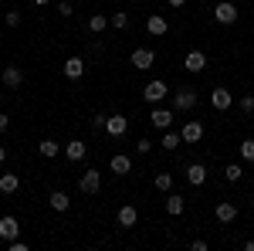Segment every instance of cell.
<instances>
[{
	"label": "cell",
	"instance_id": "obj_34",
	"mask_svg": "<svg viewBox=\"0 0 254 251\" xmlns=\"http://www.w3.org/2000/svg\"><path fill=\"white\" fill-rule=\"evenodd\" d=\"M241 112H244V116H251V112H254V95H244V98H241Z\"/></svg>",
	"mask_w": 254,
	"mask_h": 251
},
{
	"label": "cell",
	"instance_id": "obj_41",
	"mask_svg": "<svg viewBox=\"0 0 254 251\" xmlns=\"http://www.w3.org/2000/svg\"><path fill=\"white\" fill-rule=\"evenodd\" d=\"M31 3H34V7H44V3H51V0H31Z\"/></svg>",
	"mask_w": 254,
	"mask_h": 251
},
{
	"label": "cell",
	"instance_id": "obj_20",
	"mask_svg": "<svg viewBox=\"0 0 254 251\" xmlns=\"http://www.w3.org/2000/svg\"><path fill=\"white\" fill-rule=\"evenodd\" d=\"M149 122H153L156 129H170V126H173V109H153Z\"/></svg>",
	"mask_w": 254,
	"mask_h": 251
},
{
	"label": "cell",
	"instance_id": "obj_30",
	"mask_svg": "<svg viewBox=\"0 0 254 251\" xmlns=\"http://www.w3.org/2000/svg\"><path fill=\"white\" fill-rule=\"evenodd\" d=\"M136 153L139 156H149V153H153V143H149L146 136H142V139H136Z\"/></svg>",
	"mask_w": 254,
	"mask_h": 251
},
{
	"label": "cell",
	"instance_id": "obj_25",
	"mask_svg": "<svg viewBox=\"0 0 254 251\" xmlns=\"http://www.w3.org/2000/svg\"><path fill=\"white\" fill-rule=\"evenodd\" d=\"M105 27H112L105 14H92L88 17V34H105Z\"/></svg>",
	"mask_w": 254,
	"mask_h": 251
},
{
	"label": "cell",
	"instance_id": "obj_8",
	"mask_svg": "<svg viewBox=\"0 0 254 251\" xmlns=\"http://www.w3.org/2000/svg\"><path fill=\"white\" fill-rule=\"evenodd\" d=\"M88 156V146H85V139H71V143H64V160H71V163H81Z\"/></svg>",
	"mask_w": 254,
	"mask_h": 251
},
{
	"label": "cell",
	"instance_id": "obj_15",
	"mask_svg": "<svg viewBox=\"0 0 254 251\" xmlns=\"http://www.w3.org/2000/svg\"><path fill=\"white\" fill-rule=\"evenodd\" d=\"M146 31H149L153 38H163V34L170 31V24H166L163 14H149V17H146Z\"/></svg>",
	"mask_w": 254,
	"mask_h": 251
},
{
	"label": "cell",
	"instance_id": "obj_29",
	"mask_svg": "<svg viewBox=\"0 0 254 251\" xmlns=\"http://www.w3.org/2000/svg\"><path fill=\"white\" fill-rule=\"evenodd\" d=\"M109 24H112L116 31H126V27H129V14H126V10H116V14L109 17Z\"/></svg>",
	"mask_w": 254,
	"mask_h": 251
},
{
	"label": "cell",
	"instance_id": "obj_38",
	"mask_svg": "<svg viewBox=\"0 0 254 251\" xmlns=\"http://www.w3.org/2000/svg\"><path fill=\"white\" fill-rule=\"evenodd\" d=\"M3 160H7V146H0V167H3Z\"/></svg>",
	"mask_w": 254,
	"mask_h": 251
},
{
	"label": "cell",
	"instance_id": "obj_26",
	"mask_svg": "<svg viewBox=\"0 0 254 251\" xmlns=\"http://www.w3.org/2000/svg\"><path fill=\"white\" fill-rule=\"evenodd\" d=\"M241 176H244V167H241V163H227V167H224V180H227V183H237Z\"/></svg>",
	"mask_w": 254,
	"mask_h": 251
},
{
	"label": "cell",
	"instance_id": "obj_1",
	"mask_svg": "<svg viewBox=\"0 0 254 251\" xmlns=\"http://www.w3.org/2000/svg\"><path fill=\"white\" fill-rule=\"evenodd\" d=\"M196 102H200V92H196L193 85H180L173 92V109L176 112H193Z\"/></svg>",
	"mask_w": 254,
	"mask_h": 251
},
{
	"label": "cell",
	"instance_id": "obj_10",
	"mask_svg": "<svg viewBox=\"0 0 254 251\" xmlns=\"http://www.w3.org/2000/svg\"><path fill=\"white\" fill-rule=\"evenodd\" d=\"M210 105H214L217 112H227V109L234 105V95H231L227 88H214V92H210Z\"/></svg>",
	"mask_w": 254,
	"mask_h": 251
},
{
	"label": "cell",
	"instance_id": "obj_27",
	"mask_svg": "<svg viewBox=\"0 0 254 251\" xmlns=\"http://www.w3.org/2000/svg\"><path fill=\"white\" fill-rule=\"evenodd\" d=\"M153 183H156V190L170 193V190H173V173H166V170H163V173H156V180H153Z\"/></svg>",
	"mask_w": 254,
	"mask_h": 251
},
{
	"label": "cell",
	"instance_id": "obj_31",
	"mask_svg": "<svg viewBox=\"0 0 254 251\" xmlns=\"http://www.w3.org/2000/svg\"><path fill=\"white\" fill-rule=\"evenodd\" d=\"M105 122H109V116H105V112H98V116H92V129L105 133Z\"/></svg>",
	"mask_w": 254,
	"mask_h": 251
},
{
	"label": "cell",
	"instance_id": "obj_2",
	"mask_svg": "<svg viewBox=\"0 0 254 251\" xmlns=\"http://www.w3.org/2000/svg\"><path fill=\"white\" fill-rule=\"evenodd\" d=\"M78 190L85 193V197H95V193L102 190V173H98L95 167H92V170H85V173H81V180H78Z\"/></svg>",
	"mask_w": 254,
	"mask_h": 251
},
{
	"label": "cell",
	"instance_id": "obj_13",
	"mask_svg": "<svg viewBox=\"0 0 254 251\" xmlns=\"http://www.w3.org/2000/svg\"><path fill=\"white\" fill-rule=\"evenodd\" d=\"M81 75H85V58H78V55L75 58H64V78L68 82H78Z\"/></svg>",
	"mask_w": 254,
	"mask_h": 251
},
{
	"label": "cell",
	"instance_id": "obj_17",
	"mask_svg": "<svg viewBox=\"0 0 254 251\" xmlns=\"http://www.w3.org/2000/svg\"><path fill=\"white\" fill-rule=\"evenodd\" d=\"M163 207H166V214H170V217H180V214L187 211V197H180V193H166V204H163Z\"/></svg>",
	"mask_w": 254,
	"mask_h": 251
},
{
	"label": "cell",
	"instance_id": "obj_11",
	"mask_svg": "<svg viewBox=\"0 0 254 251\" xmlns=\"http://www.w3.org/2000/svg\"><path fill=\"white\" fill-rule=\"evenodd\" d=\"M109 170H112L116 176H129L132 173V160H129L126 153H116L112 160H109Z\"/></svg>",
	"mask_w": 254,
	"mask_h": 251
},
{
	"label": "cell",
	"instance_id": "obj_18",
	"mask_svg": "<svg viewBox=\"0 0 254 251\" xmlns=\"http://www.w3.org/2000/svg\"><path fill=\"white\" fill-rule=\"evenodd\" d=\"M183 68H187V72H203V68H207V55H203V51H190V55H187V58H183Z\"/></svg>",
	"mask_w": 254,
	"mask_h": 251
},
{
	"label": "cell",
	"instance_id": "obj_33",
	"mask_svg": "<svg viewBox=\"0 0 254 251\" xmlns=\"http://www.w3.org/2000/svg\"><path fill=\"white\" fill-rule=\"evenodd\" d=\"M3 20H7V27H20V20H24V17H20V10H7V17H3Z\"/></svg>",
	"mask_w": 254,
	"mask_h": 251
},
{
	"label": "cell",
	"instance_id": "obj_6",
	"mask_svg": "<svg viewBox=\"0 0 254 251\" xmlns=\"http://www.w3.org/2000/svg\"><path fill=\"white\" fill-rule=\"evenodd\" d=\"M170 95V85H166V82H149V85H146V88H142V98H146V102H149V105H156V102H163V98Z\"/></svg>",
	"mask_w": 254,
	"mask_h": 251
},
{
	"label": "cell",
	"instance_id": "obj_42",
	"mask_svg": "<svg viewBox=\"0 0 254 251\" xmlns=\"http://www.w3.org/2000/svg\"><path fill=\"white\" fill-rule=\"evenodd\" d=\"M126 3H136V0H126Z\"/></svg>",
	"mask_w": 254,
	"mask_h": 251
},
{
	"label": "cell",
	"instance_id": "obj_16",
	"mask_svg": "<svg viewBox=\"0 0 254 251\" xmlns=\"http://www.w3.org/2000/svg\"><path fill=\"white\" fill-rule=\"evenodd\" d=\"M187 183H190V187H203V183H207V167H203V163H190V167H187Z\"/></svg>",
	"mask_w": 254,
	"mask_h": 251
},
{
	"label": "cell",
	"instance_id": "obj_39",
	"mask_svg": "<svg viewBox=\"0 0 254 251\" xmlns=\"http://www.w3.org/2000/svg\"><path fill=\"white\" fill-rule=\"evenodd\" d=\"M166 3H170V7H183L187 0H166Z\"/></svg>",
	"mask_w": 254,
	"mask_h": 251
},
{
	"label": "cell",
	"instance_id": "obj_9",
	"mask_svg": "<svg viewBox=\"0 0 254 251\" xmlns=\"http://www.w3.org/2000/svg\"><path fill=\"white\" fill-rule=\"evenodd\" d=\"M136 221H139V211L132 207V204H122L116 214V224L119 228H136Z\"/></svg>",
	"mask_w": 254,
	"mask_h": 251
},
{
	"label": "cell",
	"instance_id": "obj_5",
	"mask_svg": "<svg viewBox=\"0 0 254 251\" xmlns=\"http://www.w3.org/2000/svg\"><path fill=\"white\" fill-rule=\"evenodd\" d=\"M0 82H3L10 92H17L20 85H24V68H20V65H7V68L0 72Z\"/></svg>",
	"mask_w": 254,
	"mask_h": 251
},
{
	"label": "cell",
	"instance_id": "obj_12",
	"mask_svg": "<svg viewBox=\"0 0 254 251\" xmlns=\"http://www.w3.org/2000/svg\"><path fill=\"white\" fill-rule=\"evenodd\" d=\"M214 214H217V221H220V224H234V221H237V204L220 200V204L214 207Z\"/></svg>",
	"mask_w": 254,
	"mask_h": 251
},
{
	"label": "cell",
	"instance_id": "obj_4",
	"mask_svg": "<svg viewBox=\"0 0 254 251\" xmlns=\"http://www.w3.org/2000/svg\"><path fill=\"white\" fill-rule=\"evenodd\" d=\"M237 17H241V10H237V3H231V0H220V3L214 7L217 24H237Z\"/></svg>",
	"mask_w": 254,
	"mask_h": 251
},
{
	"label": "cell",
	"instance_id": "obj_3",
	"mask_svg": "<svg viewBox=\"0 0 254 251\" xmlns=\"http://www.w3.org/2000/svg\"><path fill=\"white\" fill-rule=\"evenodd\" d=\"M129 61H132L136 72H149V68L156 65V51H153V48H136V51L129 55Z\"/></svg>",
	"mask_w": 254,
	"mask_h": 251
},
{
	"label": "cell",
	"instance_id": "obj_37",
	"mask_svg": "<svg viewBox=\"0 0 254 251\" xmlns=\"http://www.w3.org/2000/svg\"><path fill=\"white\" fill-rule=\"evenodd\" d=\"M7 245H10V251H27V245H24V241H17V238H14V241H7Z\"/></svg>",
	"mask_w": 254,
	"mask_h": 251
},
{
	"label": "cell",
	"instance_id": "obj_7",
	"mask_svg": "<svg viewBox=\"0 0 254 251\" xmlns=\"http://www.w3.org/2000/svg\"><path fill=\"white\" fill-rule=\"evenodd\" d=\"M180 136H183V143H190V146L200 143V139H203V122H200V119H187L183 129H180Z\"/></svg>",
	"mask_w": 254,
	"mask_h": 251
},
{
	"label": "cell",
	"instance_id": "obj_36",
	"mask_svg": "<svg viewBox=\"0 0 254 251\" xmlns=\"http://www.w3.org/2000/svg\"><path fill=\"white\" fill-rule=\"evenodd\" d=\"M7 129H10V116H7V112H0V133H7Z\"/></svg>",
	"mask_w": 254,
	"mask_h": 251
},
{
	"label": "cell",
	"instance_id": "obj_14",
	"mask_svg": "<svg viewBox=\"0 0 254 251\" xmlns=\"http://www.w3.org/2000/svg\"><path fill=\"white\" fill-rule=\"evenodd\" d=\"M17 234H20V221L17 217H10V214L0 217V238H3V241H14Z\"/></svg>",
	"mask_w": 254,
	"mask_h": 251
},
{
	"label": "cell",
	"instance_id": "obj_35",
	"mask_svg": "<svg viewBox=\"0 0 254 251\" xmlns=\"http://www.w3.org/2000/svg\"><path fill=\"white\" fill-rule=\"evenodd\" d=\"M190 248H193V251H207V248H210V245H207L203 238H196V241H190Z\"/></svg>",
	"mask_w": 254,
	"mask_h": 251
},
{
	"label": "cell",
	"instance_id": "obj_24",
	"mask_svg": "<svg viewBox=\"0 0 254 251\" xmlns=\"http://www.w3.org/2000/svg\"><path fill=\"white\" fill-rule=\"evenodd\" d=\"M159 146L173 153V150H180V146H183V136H180V133H173V129H163V143H159Z\"/></svg>",
	"mask_w": 254,
	"mask_h": 251
},
{
	"label": "cell",
	"instance_id": "obj_23",
	"mask_svg": "<svg viewBox=\"0 0 254 251\" xmlns=\"http://www.w3.org/2000/svg\"><path fill=\"white\" fill-rule=\"evenodd\" d=\"M17 190H20L17 173H0V193H17Z\"/></svg>",
	"mask_w": 254,
	"mask_h": 251
},
{
	"label": "cell",
	"instance_id": "obj_22",
	"mask_svg": "<svg viewBox=\"0 0 254 251\" xmlns=\"http://www.w3.org/2000/svg\"><path fill=\"white\" fill-rule=\"evenodd\" d=\"M38 153L44 156V160H55V156L61 153V143H58V139H41V143H38Z\"/></svg>",
	"mask_w": 254,
	"mask_h": 251
},
{
	"label": "cell",
	"instance_id": "obj_43",
	"mask_svg": "<svg viewBox=\"0 0 254 251\" xmlns=\"http://www.w3.org/2000/svg\"><path fill=\"white\" fill-rule=\"evenodd\" d=\"M0 3H3V0H0Z\"/></svg>",
	"mask_w": 254,
	"mask_h": 251
},
{
	"label": "cell",
	"instance_id": "obj_28",
	"mask_svg": "<svg viewBox=\"0 0 254 251\" xmlns=\"http://www.w3.org/2000/svg\"><path fill=\"white\" fill-rule=\"evenodd\" d=\"M237 153H241L244 163H254V139H244V143L237 146Z\"/></svg>",
	"mask_w": 254,
	"mask_h": 251
},
{
	"label": "cell",
	"instance_id": "obj_19",
	"mask_svg": "<svg viewBox=\"0 0 254 251\" xmlns=\"http://www.w3.org/2000/svg\"><path fill=\"white\" fill-rule=\"evenodd\" d=\"M48 204H51V211L64 214L68 207H71V197H68L64 190H51V197H48Z\"/></svg>",
	"mask_w": 254,
	"mask_h": 251
},
{
	"label": "cell",
	"instance_id": "obj_32",
	"mask_svg": "<svg viewBox=\"0 0 254 251\" xmlns=\"http://www.w3.org/2000/svg\"><path fill=\"white\" fill-rule=\"evenodd\" d=\"M58 14H61V17H71V14H75V3H71V0H61V3H58Z\"/></svg>",
	"mask_w": 254,
	"mask_h": 251
},
{
	"label": "cell",
	"instance_id": "obj_21",
	"mask_svg": "<svg viewBox=\"0 0 254 251\" xmlns=\"http://www.w3.org/2000/svg\"><path fill=\"white\" fill-rule=\"evenodd\" d=\"M126 129H129V119L126 116H109V122H105V133L109 136H126Z\"/></svg>",
	"mask_w": 254,
	"mask_h": 251
},
{
	"label": "cell",
	"instance_id": "obj_40",
	"mask_svg": "<svg viewBox=\"0 0 254 251\" xmlns=\"http://www.w3.org/2000/svg\"><path fill=\"white\" fill-rule=\"evenodd\" d=\"M244 251H254V238H251V241H244Z\"/></svg>",
	"mask_w": 254,
	"mask_h": 251
}]
</instances>
